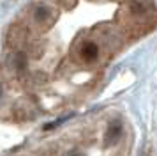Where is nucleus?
Instances as JSON below:
<instances>
[{
    "label": "nucleus",
    "mask_w": 157,
    "mask_h": 156,
    "mask_svg": "<svg viewBox=\"0 0 157 156\" xmlns=\"http://www.w3.org/2000/svg\"><path fill=\"white\" fill-rule=\"evenodd\" d=\"M79 53H81V59L86 60V62H92L94 59H97V53H99V48H97V44H94V43H85L81 50H79Z\"/></svg>",
    "instance_id": "1"
},
{
    "label": "nucleus",
    "mask_w": 157,
    "mask_h": 156,
    "mask_svg": "<svg viewBox=\"0 0 157 156\" xmlns=\"http://www.w3.org/2000/svg\"><path fill=\"white\" fill-rule=\"evenodd\" d=\"M34 18H36V21L39 23V25H46V27H50V23L53 21L55 16H53V13H51L48 7H39V9L36 11V16H34Z\"/></svg>",
    "instance_id": "2"
},
{
    "label": "nucleus",
    "mask_w": 157,
    "mask_h": 156,
    "mask_svg": "<svg viewBox=\"0 0 157 156\" xmlns=\"http://www.w3.org/2000/svg\"><path fill=\"white\" fill-rule=\"evenodd\" d=\"M120 135H122V126L120 124H113V126H109V129L106 131L104 140H106V144H117L118 138H120Z\"/></svg>",
    "instance_id": "3"
},
{
    "label": "nucleus",
    "mask_w": 157,
    "mask_h": 156,
    "mask_svg": "<svg viewBox=\"0 0 157 156\" xmlns=\"http://www.w3.org/2000/svg\"><path fill=\"white\" fill-rule=\"evenodd\" d=\"M58 2H60L64 7H72L76 2H78V0H58Z\"/></svg>",
    "instance_id": "4"
},
{
    "label": "nucleus",
    "mask_w": 157,
    "mask_h": 156,
    "mask_svg": "<svg viewBox=\"0 0 157 156\" xmlns=\"http://www.w3.org/2000/svg\"><path fill=\"white\" fill-rule=\"evenodd\" d=\"M67 156H85L83 153H78V151H74V153H69Z\"/></svg>",
    "instance_id": "5"
}]
</instances>
